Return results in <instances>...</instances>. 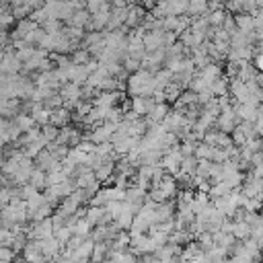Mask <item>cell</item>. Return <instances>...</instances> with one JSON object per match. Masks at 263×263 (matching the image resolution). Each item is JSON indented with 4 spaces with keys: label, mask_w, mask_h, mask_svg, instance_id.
I'll return each instance as SVG.
<instances>
[{
    "label": "cell",
    "mask_w": 263,
    "mask_h": 263,
    "mask_svg": "<svg viewBox=\"0 0 263 263\" xmlns=\"http://www.w3.org/2000/svg\"><path fill=\"white\" fill-rule=\"evenodd\" d=\"M128 91H130L132 97H152V93L157 91L155 72H150V70L134 72L128 80Z\"/></svg>",
    "instance_id": "cell-1"
},
{
    "label": "cell",
    "mask_w": 263,
    "mask_h": 263,
    "mask_svg": "<svg viewBox=\"0 0 263 263\" xmlns=\"http://www.w3.org/2000/svg\"><path fill=\"white\" fill-rule=\"evenodd\" d=\"M239 117L234 113V107H228L224 111H220L218 119H216V126H218V132H224V134H232L234 128L239 126Z\"/></svg>",
    "instance_id": "cell-2"
},
{
    "label": "cell",
    "mask_w": 263,
    "mask_h": 263,
    "mask_svg": "<svg viewBox=\"0 0 263 263\" xmlns=\"http://www.w3.org/2000/svg\"><path fill=\"white\" fill-rule=\"evenodd\" d=\"M155 99L150 97H134L132 99V111L138 113V115H148L152 109H155Z\"/></svg>",
    "instance_id": "cell-3"
},
{
    "label": "cell",
    "mask_w": 263,
    "mask_h": 263,
    "mask_svg": "<svg viewBox=\"0 0 263 263\" xmlns=\"http://www.w3.org/2000/svg\"><path fill=\"white\" fill-rule=\"evenodd\" d=\"M164 8H167V15H169V17L187 15L189 0H164Z\"/></svg>",
    "instance_id": "cell-4"
},
{
    "label": "cell",
    "mask_w": 263,
    "mask_h": 263,
    "mask_svg": "<svg viewBox=\"0 0 263 263\" xmlns=\"http://www.w3.org/2000/svg\"><path fill=\"white\" fill-rule=\"evenodd\" d=\"M234 23H237V29L241 33L255 31V19H253V15H249V12H239V15H234Z\"/></svg>",
    "instance_id": "cell-5"
},
{
    "label": "cell",
    "mask_w": 263,
    "mask_h": 263,
    "mask_svg": "<svg viewBox=\"0 0 263 263\" xmlns=\"http://www.w3.org/2000/svg\"><path fill=\"white\" fill-rule=\"evenodd\" d=\"M200 76L208 82V85H212V82H216L220 76H222V68H220L216 62H212V64H208L206 68H202V70H200Z\"/></svg>",
    "instance_id": "cell-6"
},
{
    "label": "cell",
    "mask_w": 263,
    "mask_h": 263,
    "mask_svg": "<svg viewBox=\"0 0 263 263\" xmlns=\"http://www.w3.org/2000/svg\"><path fill=\"white\" fill-rule=\"evenodd\" d=\"M91 12L87 10V8H82V10H76L74 15H72V19L68 21V25H72V27H82V29H87V25L91 23Z\"/></svg>",
    "instance_id": "cell-7"
},
{
    "label": "cell",
    "mask_w": 263,
    "mask_h": 263,
    "mask_svg": "<svg viewBox=\"0 0 263 263\" xmlns=\"http://www.w3.org/2000/svg\"><path fill=\"white\" fill-rule=\"evenodd\" d=\"M68 121H70V111H68L66 107L53 109V111H52V126H56V128L64 126V128H66V123H68Z\"/></svg>",
    "instance_id": "cell-8"
},
{
    "label": "cell",
    "mask_w": 263,
    "mask_h": 263,
    "mask_svg": "<svg viewBox=\"0 0 263 263\" xmlns=\"http://www.w3.org/2000/svg\"><path fill=\"white\" fill-rule=\"evenodd\" d=\"M187 15L191 17H204L208 15V0H189V8H187Z\"/></svg>",
    "instance_id": "cell-9"
},
{
    "label": "cell",
    "mask_w": 263,
    "mask_h": 263,
    "mask_svg": "<svg viewBox=\"0 0 263 263\" xmlns=\"http://www.w3.org/2000/svg\"><path fill=\"white\" fill-rule=\"evenodd\" d=\"M155 187H158L167 198H173V196H175V191H177V183H175V179H173V177H162Z\"/></svg>",
    "instance_id": "cell-10"
},
{
    "label": "cell",
    "mask_w": 263,
    "mask_h": 263,
    "mask_svg": "<svg viewBox=\"0 0 263 263\" xmlns=\"http://www.w3.org/2000/svg\"><path fill=\"white\" fill-rule=\"evenodd\" d=\"M204 17H206V21H208V25H210V27H222L224 17H226V10H224V8L210 10V12H208V15H204Z\"/></svg>",
    "instance_id": "cell-11"
},
{
    "label": "cell",
    "mask_w": 263,
    "mask_h": 263,
    "mask_svg": "<svg viewBox=\"0 0 263 263\" xmlns=\"http://www.w3.org/2000/svg\"><path fill=\"white\" fill-rule=\"evenodd\" d=\"M64 35H66L68 39H70L74 46L78 44L80 39H85V37H87V33H85V29H82V27H72V25H70V27H66V29H64Z\"/></svg>",
    "instance_id": "cell-12"
},
{
    "label": "cell",
    "mask_w": 263,
    "mask_h": 263,
    "mask_svg": "<svg viewBox=\"0 0 263 263\" xmlns=\"http://www.w3.org/2000/svg\"><path fill=\"white\" fill-rule=\"evenodd\" d=\"M41 29L50 35H58V33H62V23L58 19H48L44 25H41Z\"/></svg>",
    "instance_id": "cell-13"
},
{
    "label": "cell",
    "mask_w": 263,
    "mask_h": 263,
    "mask_svg": "<svg viewBox=\"0 0 263 263\" xmlns=\"http://www.w3.org/2000/svg\"><path fill=\"white\" fill-rule=\"evenodd\" d=\"M243 2H245V0H226V2H224V10L239 15V12H243Z\"/></svg>",
    "instance_id": "cell-14"
},
{
    "label": "cell",
    "mask_w": 263,
    "mask_h": 263,
    "mask_svg": "<svg viewBox=\"0 0 263 263\" xmlns=\"http://www.w3.org/2000/svg\"><path fill=\"white\" fill-rule=\"evenodd\" d=\"M222 29H224V31H228L230 35L239 31V29H237V23H234V17H232V15H228V12H226V17H224V23H222Z\"/></svg>",
    "instance_id": "cell-15"
},
{
    "label": "cell",
    "mask_w": 263,
    "mask_h": 263,
    "mask_svg": "<svg viewBox=\"0 0 263 263\" xmlns=\"http://www.w3.org/2000/svg\"><path fill=\"white\" fill-rule=\"evenodd\" d=\"M160 2H162V0H142V6H144L148 12H150L152 8H155L157 4H160Z\"/></svg>",
    "instance_id": "cell-16"
},
{
    "label": "cell",
    "mask_w": 263,
    "mask_h": 263,
    "mask_svg": "<svg viewBox=\"0 0 263 263\" xmlns=\"http://www.w3.org/2000/svg\"><path fill=\"white\" fill-rule=\"evenodd\" d=\"M255 68L259 72H263V53H257V58H255Z\"/></svg>",
    "instance_id": "cell-17"
},
{
    "label": "cell",
    "mask_w": 263,
    "mask_h": 263,
    "mask_svg": "<svg viewBox=\"0 0 263 263\" xmlns=\"http://www.w3.org/2000/svg\"><path fill=\"white\" fill-rule=\"evenodd\" d=\"M261 255H263V249H261Z\"/></svg>",
    "instance_id": "cell-18"
}]
</instances>
